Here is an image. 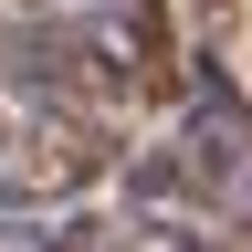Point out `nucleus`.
<instances>
[{
  "label": "nucleus",
  "instance_id": "nucleus-1",
  "mask_svg": "<svg viewBox=\"0 0 252 252\" xmlns=\"http://www.w3.org/2000/svg\"><path fill=\"white\" fill-rule=\"evenodd\" d=\"M94 179H116V116H21L0 147V210L63 220Z\"/></svg>",
  "mask_w": 252,
  "mask_h": 252
},
{
  "label": "nucleus",
  "instance_id": "nucleus-2",
  "mask_svg": "<svg viewBox=\"0 0 252 252\" xmlns=\"http://www.w3.org/2000/svg\"><path fill=\"white\" fill-rule=\"evenodd\" d=\"M0 84H11L32 116H116L126 105L116 74H105V53H94L84 32L32 21V11H11V32H0Z\"/></svg>",
  "mask_w": 252,
  "mask_h": 252
},
{
  "label": "nucleus",
  "instance_id": "nucleus-6",
  "mask_svg": "<svg viewBox=\"0 0 252 252\" xmlns=\"http://www.w3.org/2000/svg\"><path fill=\"white\" fill-rule=\"evenodd\" d=\"M11 11H21V0H0V32H11Z\"/></svg>",
  "mask_w": 252,
  "mask_h": 252
},
{
  "label": "nucleus",
  "instance_id": "nucleus-3",
  "mask_svg": "<svg viewBox=\"0 0 252 252\" xmlns=\"http://www.w3.org/2000/svg\"><path fill=\"white\" fill-rule=\"evenodd\" d=\"M63 220H32V210H0V252H53Z\"/></svg>",
  "mask_w": 252,
  "mask_h": 252
},
{
  "label": "nucleus",
  "instance_id": "nucleus-7",
  "mask_svg": "<svg viewBox=\"0 0 252 252\" xmlns=\"http://www.w3.org/2000/svg\"><path fill=\"white\" fill-rule=\"evenodd\" d=\"M0 147H11V126H0Z\"/></svg>",
  "mask_w": 252,
  "mask_h": 252
},
{
  "label": "nucleus",
  "instance_id": "nucleus-5",
  "mask_svg": "<svg viewBox=\"0 0 252 252\" xmlns=\"http://www.w3.org/2000/svg\"><path fill=\"white\" fill-rule=\"evenodd\" d=\"M189 11H200V21H210V32H231V0H189Z\"/></svg>",
  "mask_w": 252,
  "mask_h": 252
},
{
  "label": "nucleus",
  "instance_id": "nucleus-4",
  "mask_svg": "<svg viewBox=\"0 0 252 252\" xmlns=\"http://www.w3.org/2000/svg\"><path fill=\"white\" fill-rule=\"evenodd\" d=\"M53 252H94V220H63V231H53Z\"/></svg>",
  "mask_w": 252,
  "mask_h": 252
}]
</instances>
